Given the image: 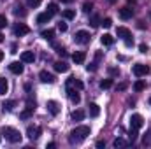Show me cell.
<instances>
[{
	"label": "cell",
	"mask_w": 151,
	"mask_h": 149,
	"mask_svg": "<svg viewBox=\"0 0 151 149\" xmlns=\"http://www.w3.org/2000/svg\"><path fill=\"white\" fill-rule=\"evenodd\" d=\"M88 107H90L88 112H90V116H91V117H99V114H100V107H99L97 104H90Z\"/></svg>",
	"instance_id": "19"
},
{
	"label": "cell",
	"mask_w": 151,
	"mask_h": 149,
	"mask_svg": "<svg viewBox=\"0 0 151 149\" xmlns=\"http://www.w3.org/2000/svg\"><path fill=\"white\" fill-rule=\"evenodd\" d=\"M125 46H127V47H132V46H134V39H125Z\"/></svg>",
	"instance_id": "44"
},
{
	"label": "cell",
	"mask_w": 151,
	"mask_h": 149,
	"mask_svg": "<svg viewBox=\"0 0 151 149\" xmlns=\"http://www.w3.org/2000/svg\"><path fill=\"white\" fill-rule=\"evenodd\" d=\"M139 51H141L142 54H144V53H148V46H146V44H141V46H139Z\"/></svg>",
	"instance_id": "45"
},
{
	"label": "cell",
	"mask_w": 151,
	"mask_h": 149,
	"mask_svg": "<svg viewBox=\"0 0 151 149\" xmlns=\"http://www.w3.org/2000/svg\"><path fill=\"white\" fill-rule=\"evenodd\" d=\"M100 23H102V27H104V28H111V25H113V19H111V18H106V19H102Z\"/></svg>",
	"instance_id": "35"
},
{
	"label": "cell",
	"mask_w": 151,
	"mask_h": 149,
	"mask_svg": "<svg viewBox=\"0 0 151 149\" xmlns=\"http://www.w3.org/2000/svg\"><path fill=\"white\" fill-rule=\"evenodd\" d=\"M67 28H69V27H67L65 21H60V23H58V30H60V32H67Z\"/></svg>",
	"instance_id": "36"
},
{
	"label": "cell",
	"mask_w": 151,
	"mask_h": 149,
	"mask_svg": "<svg viewBox=\"0 0 151 149\" xmlns=\"http://www.w3.org/2000/svg\"><path fill=\"white\" fill-rule=\"evenodd\" d=\"M128 142L125 140V139H121V137H118V139H114V142H113V146L114 148H125Z\"/></svg>",
	"instance_id": "27"
},
{
	"label": "cell",
	"mask_w": 151,
	"mask_h": 149,
	"mask_svg": "<svg viewBox=\"0 0 151 149\" xmlns=\"http://www.w3.org/2000/svg\"><path fill=\"white\" fill-rule=\"evenodd\" d=\"M0 42H4V34H0Z\"/></svg>",
	"instance_id": "50"
},
{
	"label": "cell",
	"mask_w": 151,
	"mask_h": 149,
	"mask_svg": "<svg viewBox=\"0 0 151 149\" xmlns=\"http://www.w3.org/2000/svg\"><path fill=\"white\" fill-rule=\"evenodd\" d=\"M0 140H2V137H0Z\"/></svg>",
	"instance_id": "54"
},
{
	"label": "cell",
	"mask_w": 151,
	"mask_h": 149,
	"mask_svg": "<svg viewBox=\"0 0 151 149\" xmlns=\"http://www.w3.org/2000/svg\"><path fill=\"white\" fill-rule=\"evenodd\" d=\"M21 62H23V63H34V62H35L34 51H23V53H21Z\"/></svg>",
	"instance_id": "11"
},
{
	"label": "cell",
	"mask_w": 151,
	"mask_h": 149,
	"mask_svg": "<svg viewBox=\"0 0 151 149\" xmlns=\"http://www.w3.org/2000/svg\"><path fill=\"white\" fill-rule=\"evenodd\" d=\"M67 93H69V98H70V102L72 104H79L81 102V97H79V93L76 91V88H67Z\"/></svg>",
	"instance_id": "13"
},
{
	"label": "cell",
	"mask_w": 151,
	"mask_h": 149,
	"mask_svg": "<svg viewBox=\"0 0 151 149\" xmlns=\"http://www.w3.org/2000/svg\"><path fill=\"white\" fill-rule=\"evenodd\" d=\"M113 86V79H102L100 81V88L102 90H107V88H111Z\"/></svg>",
	"instance_id": "29"
},
{
	"label": "cell",
	"mask_w": 151,
	"mask_h": 149,
	"mask_svg": "<svg viewBox=\"0 0 151 149\" xmlns=\"http://www.w3.org/2000/svg\"><path fill=\"white\" fill-rule=\"evenodd\" d=\"M74 42L76 44H88V42H90V34H88L86 30H79V32H76Z\"/></svg>",
	"instance_id": "4"
},
{
	"label": "cell",
	"mask_w": 151,
	"mask_h": 149,
	"mask_svg": "<svg viewBox=\"0 0 151 149\" xmlns=\"http://www.w3.org/2000/svg\"><path fill=\"white\" fill-rule=\"evenodd\" d=\"M62 16H63L65 19H74L76 18V11H72V9H65V11L62 12Z\"/></svg>",
	"instance_id": "25"
},
{
	"label": "cell",
	"mask_w": 151,
	"mask_h": 149,
	"mask_svg": "<svg viewBox=\"0 0 151 149\" xmlns=\"http://www.w3.org/2000/svg\"><path fill=\"white\" fill-rule=\"evenodd\" d=\"M40 37H44L46 40H53V37H55V30L47 28V30H44V32L40 34Z\"/></svg>",
	"instance_id": "22"
},
{
	"label": "cell",
	"mask_w": 151,
	"mask_h": 149,
	"mask_svg": "<svg viewBox=\"0 0 151 149\" xmlns=\"http://www.w3.org/2000/svg\"><path fill=\"white\" fill-rule=\"evenodd\" d=\"M132 14H134V11H132L128 5H125V7H121V9H119V18H121V19H130V18H132Z\"/></svg>",
	"instance_id": "15"
},
{
	"label": "cell",
	"mask_w": 151,
	"mask_h": 149,
	"mask_svg": "<svg viewBox=\"0 0 151 149\" xmlns=\"http://www.w3.org/2000/svg\"><path fill=\"white\" fill-rule=\"evenodd\" d=\"M9 70L16 75L23 74V70H25V69H23V62H12V63L9 65Z\"/></svg>",
	"instance_id": "10"
},
{
	"label": "cell",
	"mask_w": 151,
	"mask_h": 149,
	"mask_svg": "<svg viewBox=\"0 0 151 149\" xmlns=\"http://www.w3.org/2000/svg\"><path fill=\"white\" fill-rule=\"evenodd\" d=\"M100 42H102L104 46H113L114 37H113V35H109V34H104V35L100 37Z\"/></svg>",
	"instance_id": "21"
},
{
	"label": "cell",
	"mask_w": 151,
	"mask_h": 149,
	"mask_svg": "<svg viewBox=\"0 0 151 149\" xmlns=\"http://www.w3.org/2000/svg\"><path fill=\"white\" fill-rule=\"evenodd\" d=\"M88 135H90V126H77L74 128L72 132H70V137H69V140L72 142V144H77V142H83L84 139H88Z\"/></svg>",
	"instance_id": "1"
},
{
	"label": "cell",
	"mask_w": 151,
	"mask_h": 149,
	"mask_svg": "<svg viewBox=\"0 0 151 149\" xmlns=\"http://www.w3.org/2000/svg\"><path fill=\"white\" fill-rule=\"evenodd\" d=\"M27 34H30V28H28L27 25L18 23V25L14 27V35H16V37H23V35H27Z\"/></svg>",
	"instance_id": "7"
},
{
	"label": "cell",
	"mask_w": 151,
	"mask_h": 149,
	"mask_svg": "<svg viewBox=\"0 0 151 149\" xmlns=\"http://www.w3.org/2000/svg\"><path fill=\"white\" fill-rule=\"evenodd\" d=\"M69 86H74L77 91H81V90L84 88L83 81H81V79H76V77H70V79H69Z\"/></svg>",
	"instance_id": "16"
},
{
	"label": "cell",
	"mask_w": 151,
	"mask_h": 149,
	"mask_svg": "<svg viewBox=\"0 0 151 149\" xmlns=\"http://www.w3.org/2000/svg\"><path fill=\"white\" fill-rule=\"evenodd\" d=\"M90 25H91L93 28H97V27L100 25V19H99V16H91V19H90Z\"/></svg>",
	"instance_id": "34"
},
{
	"label": "cell",
	"mask_w": 151,
	"mask_h": 149,
	"mask_svg": "<svg viewBox=\"0 0 151 149\" xmlns=\"http://www.w3.org/2000/svg\"><path fill=\"white\" fill-rule=\"evenodd\" d=\"M46 107H47V111L51 112L53 116H58V112H60V104H58L56 100H47Z\"/></svg>",
	"instance_id": "9"
},
{
	"label": "cell",
	"mask_w": 151,
	"mask_h": 149,
	"mask_svg": "<svg viewBox=\"0 0 151 149\" xmlns=\"http://www.w3.org/2000/svg\"><path fill=\"white\" fill-rule=\"evenodd\" d=\"M5 27H7V18L0 14V28H5Z\"/></svg>",
	"instance_id": "38"
},
{
	"label": "cell",
	"mask_w": 151,
	"mask_h": 149,
	"mask_svg": "<svg viewBox=\"0 0 151 149\" xmlns=\"http://www.w3.org/2000/svg\"><path fill=\"white\" fill-rule=\"evenodd\" d=\"M107 2H111V4H114V2H116V0H107Z\"/></svg>",
	"instance_id": "51"
},
{
	"label": "cell",
	"mask_w": 151,
	"mask_h": 149,
	"mask_svg": "<svg viewBox=\"0 0 151 149\" xmlns=\"http://www.w3.org/2000/svg\"><path fill=\"white\" fill-rule=\"evenodd\" d=\"M130 125H132V128H142L144 126V117L141 116V114H132V117H130Z\"/></svg>",
	"instance_id": "6"
},
{
	"label": "cell",
	"mask_w": 151,
	"mask_h": 149,
	"mask_svg": "<svg viewBox=\"0 0 151 149\" xmlns=\"http://www.w3.org/2000/svg\"><path fill=\"white\" fill-rule=\"evenodd\" d=\"M32 114H34V111H32V109H28V107H27V109H25V111L21 112V114H19V117H21V119H28V117H30V116H32Z\"/></svg>",
	"instance_id": "32"
},
{
	"label": "cell",
	"mask_w": 151,
	"mask_h": 149,
	"mask_svg": "<svg viewBox=\"0 0 151 149\" xmlns=\"http://www.w3.org/2000/svg\"><path fill=\"white\" fill-rule=\"evenodd\" d=\"M56 53H58L60 56H67V51H65L63 47H58V51H56Z\"/></svg>",
	"instance_id": "46"
},
{
	"label": "cell",
	"mask_w": 151,
	"mask_h": 149,
	"mask_svg": "<svg viewBox=\"0 0 151 149\" xmlns=\"http://www.w3.org/2000/svg\"><path fill=\"white\" fill-rule=\"evenodd\" d=\"M150 104H151V98H150Z\"/></svg>",
	"instance_id": "53"
},
{
	"label": "cell",
	"mask_w": 151,
	"mask_h": 149,
	"mask_svg": "<svg viewBox=\"0 0 151 149\" xmlns=\"http://www.w3.org/2000/svg\"><path fill=\"white\" fill-rule=\"evenodd\" d=\"M49 19H51V14H49V12H40V14L37 16V23L39 25H44V23H47Z\"/></svg>",
	"instance_id": "20"
},
{
	"label": "cell",
	"mask_w": 151,
	"mask_h": 149,
	"mask_svg": "<svg viewBox=\"0 0 151 149\" xmlns=\"http://www.w3.org/2000/svg\"><path fill=\"white\" fill-rule=\"evenodd\" d=\"M7 90H9L7 79H5V77H0V97H4V95L7 93Z\"/></svg>",
	"instance_id": "18"
},
{
	"label": "cell",
	"mask_w": 151,
	"mask_h": 149,
	"mask_svg": "<svg viewBox=\"0 0 151 149\" xmlns=\"http://www.w3.org/2000/svg\"><path fill=\"white\" fill-rule=\"evenodd\" d=\"M27 135H28V139H39L40 135H42V128L40 126H34V125H28L27 126Z\"/></svg>",
	"instance_id": "5"
},
{
	"label": "cell",
	"mask_w": 151,
	"mask_h": 149,
	"mask_svg": "<svg viewBox=\"0 0 151 149\" xmlns=\"http://www.w3.org/2000/svg\"><path fill=\"white\" fill-rule=\"evenodd\" d=\"M4 60V51H0V62Z\"/></svg>",
	"instance_id": "49"
},
{
	"label": "cell",
	"mask_w": 151,
	"mask_h": 149,
	"mask_svg": "<svg viewBox=\"0 0 151 149\" xmlns=\"http://www.w3.org/2000/svg\"><path fill=\"white\" fill-rule=\"evenodd\" d=\"M58 11H60V9H58V5H56V4H49L46 12H49L51 16H55V14H58Z\"/></svg>",
	"instance_id": "28"
},
{
	"label": "cell",
	"mask_w": 151,
	"mask_h": 149,
	"mask_svg": "<svg viewBox=\"0 0 151 149\" xmlns=\"http://www.w3.org/2000/svg\"><path fill=\"white\" fill-rule=\"evenodd\" d=\"M127 86H128L127 82H119V84H118V91H125V90H127Z\"/></svg>",
	"instance_id": "43"
},
{
	"label": "cell",
	"mask_w": 151,
	"mask_h": 149,
	"mask_svg": "<svg viewBox=\"0 0 151 149\" xmlns=\"http://www.w3.org/2000/svg\"><path fill=\"white\" fill-rule=\"evenodd\" d=\"M55 146H56L55 142H49V144H47V149H53V148H55Z\"/></svg>",
	"instance_id": "48"
},
{
	"label": "cell",
	"mask_w": 151,
	"mask_h": 149,
	"mask_svg": "<svg viewBox=\"0 0 151 149\" xmlns=\"http://www.w3.org/2000/svg\"><path fill=\"white\" fill-rule=\"evenodd\" d=\"M142 142H144V146H150V144H151V128L148 130V132H146V135H144Z\"/></svg>",
	"instance_id": "33"
},
{
	"label": "cell",
	"mask_w": 151,
	"mask_h": 149,
	"mask_svg": "<svg viewBox=\"0 0 151 149\" xmlns=\"http://www.w3.org/2000/svg\"><path fill=\"white\" fill-rule=\"evenodd\" d=\"M84 60H86V53L84 51H76L74 54H72V62H74L76 65L84 63Z\"/></svg>",
	"instance_id": "12"
},
{
	"label": "cell",
	"mask_w": 151,
	"mask_h": 149,
	"mask_svg": "<svg viewBox=\"0 0 151 149\" xmlns=\"http://www.w3.org/2000/svg\"><path fill=\"white\" fill-rule=\"evenodd\" d=\"M86 70H88V72H95V70H97V63H90V65H86Z\"/></svg>",
	"instance_id": "40"
},
{
	"label": "cell",
	"mask_w": 151,
	"mask_h": 149,
	"mask_svg": "<svg viewBox=\"0 0 151 149\" xmlns=\"http://www.w3.org/2000/svg\"><path fill=\"white\" fill-rule=\"evenodd\" d=\"M72 119H74V121H83V119H84V111H81V109L74 111L72 112Z\"/></svg>",
	"instance_id": "23"
},
{
	"label": "cell",
	"mask_w": 151,
	"mask_h": 149,
	"mask_svg": "<svg viewBox=\"0 0 151 149\" xmlns=\"http://www.w3.org/2000/svg\"><path fill=\"white\" fill-rule=\"evenodd\" d=\"M2 133H4V137H5L9 142H12V144L21 142V133H19L16 128H12V126H4Z\"/></svg>",
	"instance_id": "2"
},
{
	"label": "cell",
	"mask_w": 151,
	"mask_h": 149,
	"mask_svg": "<svg viewBox=\"0 0 151 149\" xmlns=\"http://www.w3.org/2000/svg\"><path fill=\"white\" fill-rule=\"evenodd\" d=\"M14 107H16V102H14V100H7V102L4 104V111H7V112L12 111Z\"/></svg>",
	"instance_id": "31"
},
{
	"label": "cell",
	"mask_w": 151,
	"mask_h": 149,
	"mask_svg": "<svg viewBox=\"0 0 151 149\" xmlns=\"http://www.w3.org/2000/svg\"><path fill=\"white\" fill-rule=\"evenodd\" d=\"M14 16H18V18H23V16H27V11H25L21 5H16V7H14Z\"/></svg>",
	"instance_id": "26"
},
{
	"label": "cell",
	"mask_w": 151,
	"mask_h": 149,
	"mask_svg": "<svg viewBox=\"0 0 151 149\" xmlns=\"http://www.w3.org/2000/svg\"><path fill=\"white\" fill-rule=\"evenodd\" d=\"M109 74H111V75H119V69H116V67H111V69H109Z\"/></svg>",
	"instance_id": "42"
},
{
	"label": "cell",
	"mask_w": 151,
	"mask_h": 149,
	"mask_svg": "<svg viewBox=\"0 0 151 149\" xmlns=\"http://www.w3.org/2000/svg\"><path fill=\"white\" fill-rule=\"evenodd\" d=\"M62 2H72V0H62Z\"/></svg>",
	"instance_id": "52"
},
{
	"label": "cell",
	"mask_w": 151,
	"mask_h": 149,
	"mask_svg": "<svg viewBox=\"0 0 151 149\" xmlns=\"http://www.w3.org/2000/svg\"><path fill=\"white\" fill-rule=\"evenodd\" d=\"M104 146H106V144H104L102 140H99V142H97V148H104Z\"/></svg>",
	"instance_id": "47"
},
{
	"label": "cell",
	"mask_w": 151,
	"mask_h": 149,
	"mask_svg": "<svg viewBox=\"0 0 151 149\" xmlns=\"http://www.w3.org/2000/svg\"><path fill=\"white\" fill-rule=\"evenodd\" d=\"M39 79H40L44 84H53V82H55V75L49 74L47 70H40V72H39Z\"/></svg>",
	"instance_id": "8"
},
{
	"label": "cell",
	"mask_w": 151,
	"mask_h": 149,
	"mask_svg": "<svg viewBox=\"0 0 151 149\" xmlns=\"http://www.w3.org/2000/svg\"><path fill=\"white\" fill-rule=\"evenodd\" d=\"M91 9H93V5H91V4H88V2L83 5V11H84V12H91Z\"/></svg>",
	"instance_id": "39"
},
{
	"label": "cell",
	"mask_w": 151,
	"mask_h": 149,
	"mask_svg": "<svg viewBox=\"0 0 151 149\" xmlns=\"http://www.w3.org/2000/svg\"><path fill=\"white\" fill-rule=\"evenodd\" d=\"M144 88H146V82H144V81H135V82H134V90H135V91H142Z\"/></svg>",
	"instance_id": "30"
},
{
	"label": "cell",
	"mask_w": 151,
	"mask_h": 149,
	"mask_svg": "<svg viewBox=\"0 0 151 149\" xmlns=\"http://www.w3.org/2000/svg\"><path fill=\"white\" fill-rule=\"evenodd\" d=\"M55 70L56 72H69V65L65 63V62H55Z\"/></svg>",
	"instance_id": "17"
},
{
	"label": "cell",
	"mask_w": 151,
	"mask_h": 149,
	"mask_svg": "<svg viewBox=\"0 0 151 149\" xmlns=\"http://www.w3.org/2000/svg\"><path fill=\"white\" fill-rule=\"evenodd\" d=\"M135 140H137V128H130V132H128V142L134 144Z\"/></svg>",
	"instance_id": "24"
},
{
	"label": "cell",
	"mask_w": 151,
	"mask_h": 149,
	"mask_svg": "<svg viewBox=\"0 0 151 149\" xmlns=\"http://www.w3.org/2000/svg\"><path fill=\"white\" fill-rule=\"evenodd\" d=\"M116 35H118V37H121L123 40H125V39L132 37V32H130L127 27H118V28H116Z\"/></svg>",
	"instance_id": "14"
},
{
	"label": "cell",
	"mask_w": 151,
	"mask_h": 149,
	"mask_svg": "<svg viewBox=\"0 0 151 149\" xmlns=\"http://www.w3.org/2000/svg\"><path fill=\"white\" fill-rule=\"evenodd\" d=\"M27 107H28V109H32V111H35V102H32V100L28 98V100H27Z\"/></svg>",
	"instance_id": "41"
},
{
	"label": "cell",
	"mask_w": 151,
	"mask_h": 149,
	"mask_svg": "<svg viewBox=\"0 0 151 149\" xmlns=\"http://www.w3.org/2000/svg\"><path fill=\"white\" fill-rule=\"evenodd\" d=\"M132 72H134L135 77H144V75H148L151 72V69L148 65H144V63H135L132 67Z\"/></svg>",
	"instance_id": "3"
},
{
	"label": "cell",
	"mask_w": 151,
	"mask_h": 149,
	"mask_svg": "<svg viewBox=\"0 0 151 149\" xmlns=\"http://www.w3.org/2000/svg\"><path fill=\"white\" fill-rule=\"evenodd\" d=\"M42 4V0H28V5L30 7H39Z\"/></svg>",
	"instance_id": "37"
}]
</instances>
